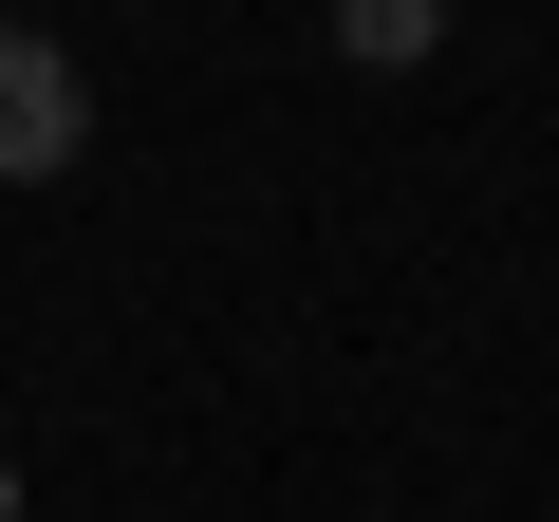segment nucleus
<instances>
[{
  "instance_id": "1",
  "label": "nucleus",
  "mask_w": 559,
  "mask_h": 522,
  "mask_svg": "<svg viewBox=\"0 0 559 522\" xmlns=\"http://www.w3.org/2000/svg\"><path fill=\"white\" fill-rule=\"evenodd\" d=\"M94 150V75L38 38V20H0V187H57Z\"/></svg>"
},
{
  "instance_id": "2",
  "label": "nucleus",
  "mask_w": 559,
  "mask_h": 522,
  "mask_svg": "<svg viewBox=\"0 0 559 522\" xmlns=\"http://www.w3.org/2000/svg\"><path fill=\"white\" fill-rule=\"evenodd\" d=\"M429 38H448V0H336V57L355 75H411Z\"/></svg>"
},
{
  "instance_id": "3",
  "label": "nucleus",
  "mask_w": 559,
  "mask_h": 522,
  "mask_svg": "<svg viewBox=\"0 0 559 522\" xmlns=\"http://www.w3.org/2000/svg\"><path fill=\"white\" fill-rule=\"evenodd\" d=\"M0 522H20V466H0Z\"/></svg>"
}]
</instances>
